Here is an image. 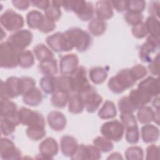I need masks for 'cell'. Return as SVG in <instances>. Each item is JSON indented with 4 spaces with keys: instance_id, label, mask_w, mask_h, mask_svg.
<instances>
[{
    "instance_id": "cell-49",
    "label": "cell",
    "mask_w": 160,
    "mask_h": 160,
    "mask_svg": "<svg viewBox=\"0 0 160 160\" xmlns=\"http://www.w3.org/2000/svg\"><path fill=\"white\" fill-rule=\"evenodd\" d=\"M146 8L144 1H127V11L141 13Z\"/></svg>"
},
{
    "instance_id": "cell-39",
    "label": "cell",
    "mask_w": 160,
    "mask_h": 160,
    "mask_svg": "<svg viewBox=\"0 0 160 160\" xmlns=\"http://www.w3.org/2000/svg\"><path fill=\"white\" fill-rule=\"evenodd\" d=\"M94 145L97 147L101 152H108L112 150L114 144L111 140L104 138V136H98L93 140Z\"/></svg>"
},
{
    "instance_id": "cell-10",
    "label": "cell",
    "mask_w": 160,
    "mask_h": 160,
    "mask_svg": "<svg viewBox=\"0 0 160 160\" xmlns=\"http://www.w3.org/2000/svg\"><path fill=\"white\" fill-rule=\"evenodd\" d=\"M46 41L50 48L55 52H67L73 49L64 36V32H57L54 33L48 36Z\"/></svg>"
},
{
    "instance_id": "cell-31",
    "label": "cell",
    "mask_w": 160,
    "mask_h": 160,
    "mask_svg": "<svg viewBox=\"0 0 160 160\" xmlns=\"http://www.w3.org/2000/svg\"><path fill=\"white\" fill-rule=\"evenodd\" d=\"M155 112L149 106H142L138 109L137 118L139 122L141 124H149L154 121Z\"/></svg>"
},
{
    "instance_id": "cell-32",
    "label": "cell",
    "mask_w": 160,
    "mask_h": 160,
    "mask_svg": "<svg viewBox=\"0 0 160 160\" xmlns=\"http://www.w3.org/2000/svg\"><path fill=\"white\" fill-rule=\"evenodd\" d=\"M41 89L46 94H52L56 90V78L53 76H44L39 81Z\"/></svg>"
},
{
    "instance_id": "cell-22",
    "label": "cell",
    "mask_w": 160,
    "mask_h": 160,
    "mask_svg": "<svg viewBox=\"0 0 160 160\" xmlns=\"http://www.w3.org/2000/svg\"><path fill=\"white\" fill-rule=\"evenodd\" d=\"M141 137L145 143L155 142L159 137V129L152 124H144L141 128Z\"/></svg>"
},
{
    "instance_id": "cell-52",
    "label": "cell",
    "mask_w": 160,
    "mask_h": 160,
    "mask_svg": "<svg viewBox=\"0 0 160 160\" xmlns=\"http://www.w3.org/2000/svg\"><path fill=\"white\" fill-rule=\"evenodd\" d=\"M132 34L136 38L142 39L146 36L148 31L144 23L142 22L137 26H133L132 28Z\"/></svg>"
},
{
    "instance_id": "cell-1",
    "label": "cell",
    "mask_w": 160,
    "mask_h": 160,
    "mask_svg": "<svg viewBox=\"0 0 160 160\" xmlns=\"http://www.w3.org/2000/svg\"><path fill=\"white\" fill-rule=\"evenodd\" d=\"M136 82L130 69H124L110 78L108 85L109 90L114 94H120L132 87Z\"/></svg>"
},
{
    "instance_id": "cell-33",
    "label": "cell",
    "mask_w": 160,
    "mask_h": 160,
    "mask_svg": "<svg viewBox=\"0 0 160 160\" xmlns=\"http://www.w3.org/2000/svg\"><path fill=\"white\" fill-rule=\"evenodd\" d=\"M68 104V110L72 114H79L84 108V102L78 93L70 96Z\"/></svg>"
},
{
    "instance_id": "cell-40",
    "label": "cell",
    "mask_w": 160,
    "mask_h": 160,
    "mask_svg": "<svg viewBox=\"0 0 160 160\" xmlns=\"http://www.w3.org/2000/svg\"><path fill=\"white\" fill-rule=\"evenodd\" d=\"M19 87L21 95H24L36 88V81L30 77L19 78Z\"/></svg>"
},
{
    "instance_id": "cell-58",
    "label": "cell",
    "mask_w": 160,
    "mask_h": 160,
    "mask_svg": "<svg viewBox=\"0 0 160 160\" xmlns=\"http://www.w3.org/2000/svg\"><path fill=\"white\" fill-rule=\"evenodd\" d=\"M31 3L32 4V6L37 7L39 9H44V11L49 7L50 5V1H46V0H35V1H30Z\"/></svg>"
},
{
    "instance_id": "cell-18",
    "label": "cell",
    "mask_w": 160,
    "mask_h": 160,
    "mask_svg": "<svg viewBox=\"0 0 160 160\" xmlns=\"http://www.w3.org/2000/svg\"><path fill=\"white\" fill-rule=\"evenodd\" d=\"M79 59L75 54L62 56L59 61V69L62 75H71L78 68Z\"/></svg>"
},
{
    "instance_id": "cell-57",
    "label": "cell",
    "mask_w": 160,
    "mask_h": 160,
    "mask_svg": "<svg viewBox=\"0 0 160 160\" xmlns=\"http://www.w3.org/2000/svg\"><path fill=\"white\" fill-rule=\"evenodd\" d=\"M149 12L152 16L156 18L159 16V2L158 1H152L149 4Z\"/></svg>"
},
{
    "instance_id": "cell-29",
    "label": "cell",
    "mask_w": 160,
    "mask_h": 160,
    "mask_svg": "<svg viewBox=\"0 0 160 160\" xmlns=\"http://www.w3.org/2000/svg\"><path fill=\"white\" fill-rule=\"evenodd\" d=\"M69 93L56 90L51 97V102L56 108H63L69 102Z\"/></svg>"
},
{
    "instance_id": "cell-5",
    "label": "cell",
    "mask_w": 160,
    "mask_h": 160,
    "mask_svg": "<svg viewBox=\"0 0 160 160\" xmlns=\"http://www.w3.org/2000/svg\"><path fill=\"white\" fill-rule=\"evenodd\" d=\"M100 131L106 138L113 141H119L122 139L124 132V127L118 120L109 121L102 124Z\"/></svg>"
},
{
    "instance_id": "cell-45",
    "label": "cell",
    "mask_w": 160,
    "mask_h": 160,
    "mask_svg": "<svg viewBox=\"0 0 160 160\" xmlns=\"http://www.w3.org/2000/svg\"><path fill=\"white\" fill-rule=\"evenodd\" d=\"M118 108L121 112H133L137 110L128 96H124L119 100Z\"/></svg>"
},
{
    "instance_id": "cell-28",
    "label": "cell",
    "mask_w": 160,
    "mask_h": 160,
    "mask_svg": "<svg viewBox=\"0 0 160 160\" xmlns=\"http://www.w3.org/2000/svg\"><path fill=\"white\" fill-rule=\"evenodd\" d=\"M88 29L90 33L94 36H101L106 31V23L98 18H93L88 24Z\"/></svg>"
},
{
    "instance_id": "cell-55",
    "label": "cell",
    "mask_w": 160,
    "mask_h": 160,
    "mask_svg": "<svg viewBox=\"0 0 160 160\" xmlns=\"http://www.w3.org/2000/svg\"><path fill=\"white\" fill-rule=\"evenodd\" d=\"M110 2L112 8L118 12H122L127 11V1H111Z\"/></svg>"
},
{
    "instance_id": "cell-56",
    "label": "cell",
    "mask_w": 160,
    "mask_h": 160,
    "mask_svg": "<svg viewBox=\"0 0 160 160\" xmlns=\"http://www.w3.org/2000/svg\"><path fill=\"white\" fill-rule=\"evenodd\" d=\"M12 3L16 8L21 11H24L28 9L31 2L24 0H14L12 1Z\"/></svg>"
},
{
    "instance_id": "cell-35",
    "label": "cell",
    "mask_w": 160,
    "mask_h": 160,
    "mask_svg": "<svg viewBox=\"0 0 160 160\" xmlns=\"http://www.w3.org/2000/svg\"><path fill=\"white\" fill-rule=\"evenodd\" d=\"M34 64V56L31 51L24 50L19 52L18 56V65L24 69L31 68Z\"/></svg>"
},
{
    "instance_id": "cell-25",
    "label": "cell",
    "mask_w": 160,
    "mask_h": 160,
    "mask_svg": "<svg viewBox=\"0 0 160 160\" xmlns=\"http://www.w3.org/2000/svg\"><path fill=\"white\" fill-rule=\"evenodd\" d=\"M39 71L44 76H53L58 72L57 61L54 58L41 61L38 66Z\"/></svg>"
},
{
    "instance_id": "cell-59",
    "label": "cell",
    "mask_w": 160,
    "mask_h": 160,
    "mask_svg": "<svg viewBox=\"0 0 160 160\" xmlns=\"http://www.w3.org/2000/svg\"><path fill=\"white\" fill-rule=\"evenodd\" d=\"M108 159H123L121 154L119 152H113L107 158Z\"/></svg>"
},
{
    "instance_id": "cell-51",
    "label": "cell",
    "mask_w": 160,
    "mask_h": 160,
    "mask_svg": "<svg viewBox=\"0 0 160 160\" xmlns=\"http://www.w3.org/2000/svg\"><path fill=\"white\" fill-rule=\"evenodd\" d=\"M55 28H56L55 22L44 16V20L38 29L40 32L44 34H47L52 31Z\"/></svg>"
},
{
    "instance_id": "cell-15",
    "label": "cell",
    "mask_w": 160,
    "mask_h": 160,
    "mask_svg": "<svg viewBox=\"0 0 160 160\" xmlns=\"http://www.w3.org/2000/svg\"><path fill=\"white\" fill-rule=\"evenodd\" d=\"M0 155L4 160L19 159L21 152L11 139L2 138L0 142Z\"/></svg>"
},
{
    "instance_id": "cell-8",
    "label": "cell",
    "mask_w": 160,
    "mask_h": 160,
    "mask_svg": "<svg viewBox=\"0 0 160 160\" xmlns=\"http://www.w3.org/2000/svg\"><path fill=\"white\" fill-rule=\"evenodd\" d=\"M32 33L28 29H21L12 33L6 41L18 51L21 52L32 41Z\"/></svg>"
},
{
    "instance_id": "cell-43",
    "label": "cell",
    "mask_w": 160,
    "mask_h": 160,
    "mask_svg": "<svg viewBox=\"0 0 160 160\" xmlns=\"http://www.w3.org/2000/svg\"><path fill=\"white\" fill-rule=\"evenodd\" d=\"M124 20L126 22L132 26H137L142 22L143 16L141 13L128 11L124 14Z\"/></svg>"
},
{
    "instance_id": "cell-42",
    "label": "cell",
    "mask_w": 160,
    "mask_h": 160,
    "mask_svg": "<svg viewBox=\"0 0 160 160\" xmlns=\"http://www.w3.org/2000/svg\"><path fill=\"white\" fill-rule=\"evenodd\" d=\"M95 10L93 4L91 2L86 1L82 10L77 14L78 17L83 21H88L92 19Z\"/></svg>"
},
{
    "instance_id": "cell-23",
    "label": "cell",
    "mask_w": 160,
    "mask_h": 160,
    "mask_svg": "<svg viewBox=\"0 0 160 160\" xmlns=\"http://www.w3.org/2000/svg\"><path fill=\"white\" fill-rule=\"evenodd\" d=\"M128 97L137 109L145 106L152 99L151 97L146 95L138 89H132L129 92Z\"/></svg>"
},
{
    "instance_id": "cell-50",
    "label": "cell",
    "mask_w": 160,
    "mask_h": 160,
    "mask_svg": "<svg viewBox=\"0 0 160 160\" xmlns=\"http://www.w3.org/2000/svg\"><path fill=\"white\" fill-rule=\"evenodd\" d=\"M130 71L136 81L145 77L148 73L146 68L141 64H136L134 66L130 69Z\"/></svg>"
},
{
    "instance_id": "cell-19",
    "label": "cell",
    "mask_w": 160,
    "mask_h": 160,
    "mask_svg": "<svg viewBox=\"0 0 160 160\" xmlns=\"http://www.w3.org/2000/svg\"><path fill=\"white\" fill-rule=\"evenodd\" d=\"M47 120L49 127L55 131H62L66 126L67 119L63 113L58 111H52L48 114Z\"/></svg>"
},
{
    "instance_id": "cell-6",
    "label": "cell",
    "mask_w": 160,
    "mask_h": 160,
    "mask_svg": "<svg viewBox=\"0 0 160 160\" xmlns=\"http://www.w3.org/2000/svg\"><path fill=\"white\" fill-rule=\"evenodd\" d=\"M78 94L81 98L86 110L89 113L94 112L102 102V97L91 86Z\"/></svg>"
},
{
    "instance_id": "cell-4",
    "label": "cell",
    "mask_w": 160,
    "mask_h": 160,
    "mask_svg": "<svg viewBox=\"0 0 160 160\" xmlns=\"http://www.w3.org/2000/svg\"><path fill=\"white\" fill-rule=\"evenodd\" d=\"M0 22L2 27L10 32L21 30L24 24L23 17L12 9H8L1 14Z\"/></svg>"
},
{
    "instance_id": "cell-34",
    "label": "cell",
    "mask_w": 160,
    "mask_h": 160,
    "mask_svg": "<svg viewBox=\"0 0 160 160\" xmlns=\"http://www.w3.org/2000/svg\"><path fill=\"white\" fill-rule=\"evenodd\" d=\"M33 52L36 58L40 62L54 58L52 52L43 44H39L34 47Z\"/></svg>"
},
{
    "instance_id": "cell-54",
    "label": "cell",
    "mask_w": 160,
    "mask_h": 160,
    "mask_svg": "<svg viewBox=\"0 0 160 160\" xmlns=\"http://www.w3.org/2000/svg\"><path fill=\"white\" fill-rule=\"evenodd\" d=\"M150 72L156 76H158L159 74V54L158 53L154 58L150 61L148 66Z\"/></svg>"
},
{
    "instance_id": "cell-14",
    "label": "cell",
    "mask_w": 160,
    "mask_h": 160,
    "mask_svg": "<svg viewBox=\"0 0 160 160\" xmlns=\"http://www.w3.org/2000/svg\"><path fill=\"white\" fill-rule=\"evenodd\" d=\"M1 116L11 121L16 126L21 124L17 105L9 99H1Z\"/></svg>"
},
{
    "instance_id": "cell-41",
    "label": "cell",
    "mask_w": 160,
    "mask_h": 160,
    "mask_svg": "<svg viewBox=\"0 0 160 160\" xmlns=\"http://www.w3.org/2000/svg\"><path fill=\"white\" fill-rule=\"evenodd\" d=\"M125 157L128 160H141L144 157L143 150L139 146H131L125 151Z\"/></svg>"
},
{
    "instance_id": "cell-16",
    "label": "cell",
    "mask_w": 160,
    "mask_h": 160,
    "mask_svg": "<svg viewBox=\"0 0 160 160\" xmlns=\"http://www.w3.org/2000/svg\"><path fill=\"white\" fill-rule=\"evenodd\" d=\"M137 89L151 98L158 96L160 92L159 78L149 76L138 84Z\"/></svg>"
},
{
    "instance_id": "cell-26",
    "label": "cell",
    "mask_w": 160,
    "mask_h": 160,
    "mask_svg": "<svg viewBox=\"0 0 160 160\" xmlns=\"http://www.w3.org/2000/svg\"><path fill=\"white\" fill-rule=\"evenodd\" d=\"M117 110L115 104L111 101H106L99 110L98 115L102 119H109L116 117Z\"/></svg>"
},
{
    "instance_id": "cell-27",
    "label": "cell",
    "mask_w": 160,
    "mask_h": 160,
    "mask_svg": "<svg viewBox=\"0 0 160 160\" xmlns=\"http://www.w3.org/2000/svg\"><path fill=\"white\" fill-rule=\"evenodd\" d=\"M89 77L94 84H100L108 78V71L102 67H94L89 70Z\"/></svg>"
},
{
    "instance_id": "cell-20",
    "label": "cell",
    "mask_w": 160,
    "mask_h": 160,
    "mask_svg": "<svg viewBox=\"0 0 160 160\" xmlns=\"http://www.w3.org/2000/svg\"><path fill=\"white\" fill-rule=\"evenodd\" d=\"M78 146V142L73 136L65 135L61 139V151L65 156L71 157L76 151Z\"/></svg>"
},
{
    "instance_id": "cell-53",
    "label": "cell",
    "mask_w": 160,
    "mask_h": 160,
    "mask_svg": "<svg viewBox=\"0 0 160 160\" xmlns=\"http://www.w3.org/2000/svg\"><path fill=\"white\" fill-rule=\"evenodd\" d=\"M159 148L155 144H151L146 149V159H158L159 158Z\"/></svg>"
},
{
    "instance_id": "cell-7",
    "label": "cell",
    "mask_w": 160,
    "mask_h": 160,
    "mask_svg": "<svg viewBox=\"0 0 160 160\" xmlns=\"http://www.w3.org/2000/svg\"><path fill=\"white\" fill-rule=\"evenodd\" d=\"M19 118L21 124L31 126H46V122L43 116L38 111H34L29 108L21 107L18 110Z\"/></svg>"
},
{
    "instance_id": "cell-9",
    "label": "cell",
    "mask_w": 160,
    "mask_h": 160,
    "mask_svg": "<svg viewBox=\"0 0 160 160\" xmlns=\"http://www.w3.org/2000/svg\"><path fill=\"white\" fill-rule=\"evenodd\" d=\"M1 99H12L21 95L19 78L11 76L6 81H1Z\"/></svg>"
},
{
    "instance_id": "cell-11",
    "label": "cell",
    "mask_w": 160,
    "mask_h": 160,
    "mask_svg": "<svg viewBox=\"0 0 160 160\" xmlns=\"http://www.w3.org/2000/svg\"><path fill=\"white\" fill-rule=\"evenodd\" d=\"M101 158L100 150L94 145H78L74 154L71 157L72 159L96 160Z\"/></svg>"
},
{
    "instance_id": "cell-2",
    "label": "cell",
    "mask_w": 160,
    "mask_h": 160,
    "mask_svg": "<svg viewBox=\"0 0 160 160\" xmlns=\"http://www.w3.org/2000/svg\"><path fill=\"white\" fill-rule=\"evenodd\" d=\"M64 34L73 48L79 52L88 49L92 42L90 34L86 31L78 28H72L64 32Z\"/></svg>"
},
{
    "instance_id": "cell-46",
    "label": "cell",
    "mask_w": 160,
    "mask_h": 160,
    "mask_svg": "<svg viewBox=\"0 0 160 160\" xmlns=\"http://www.w3.org/2000/svg\"><path fill=\"white\" fill-rule=\"evenodd\" d=\"M17 126L13 123L11 121L1 118V131L4 136H9L12 134L16 129Z\"/></svg>"
},
{
    "instance_id": "cell-12",
    "label": "cell",
    "mask_w": 160,
    "mask_h": 160,
    "mask_svg": "<svg viewBox=\"0 0 160 160\" xmlns=\"http://www.w3.org/2000/svg\"><path fill=\"white\" fill-rule=\"evenodd\" d=\"M70 77L72 92L79 93L91 86L86 76V69L82 66L78 67Z\"/></svg>"
},
{
    "instance_id": "cell-21",
    "label": "cell",
    "mask_w": 160,
    "mask_h": 160,
    "mask_svg": "<svg viewBox=\"0 0 160 160\" xmlns=\"http://www.w3.org/2000/svg\"><path fill=\"white\" fill-rule=\"evenodd\" d=\"M95 12L97 18L103 21L113 16L114 12L111 2L109 1H99L96 3Z\"/></svg>"
},
{
    "instance_id": "cell-3",
    "label": "cell",
    "mask_w": 160,
    "mask_h": 160,
    "mask_svg": "<svg viewBox=\"0 0 160 160\" xmlns=\"http://www.w3.org/2000/svg\"><path fill=\"white\" fill-rule=\"evenodd\" d=\"M19 51L16 49L8 42L0 44V66L2 68L12 69L18 65Z\"/></svg>"
},
{
    "instance_id": "cell-48",
    "label": "cell",
    "mask_w": 160,
    "mask_h": 160,
    "mask_svg": "<svg viewBox=\"0 0 160 160\" xmlns=\"http://www.w3.org/2000/svg\"><path fill=\"white\" fill-rule=\"evenodd\" d=\"M44 11H45L44 16L54 22L58 21L60 19L62 14L60 8L52 4H50L49 7Z\"/></svg>"
},
{
    "instance_id": "cell-17",
    "label": "cell",
    "mask_w": 160,
    "mask_h": 160,
    "mask_svg": "<svg viewBox=\"0 0 160 160\" xmlns=\"http://www.w3.org/2000/svg\"><path fill=\"white\" fill-rule=\"evenodd\" d=\"M39 158L49 159H52L58 153L59 146L54 138H47L39 144Z\"/></svg>"
},
{
    "instance_id": "cell-60",
    "label": "cell",
    "mask_w": 160,
    "mask_h": 160,
    "mask_svg": "<svg viewBox=\"0 0 160 160\" xmlns=\"http://www.w3.org/2000/svg\"><path fill=\"white\" fill-rule=\"evenodd\" d=\"M153 106L156 108L157 111H159V98H158L157 99H154L153 102H152Z\"/></svg>"
},
{
    "instance_id": "cell-47",
    "label": "cell",
    "mask_w": 160,
    "mask_h": 160,
    "mask_svg": "<svg viewBox=\"0 0 160 160\" xmlns=\"http://www.w3.org/2000/svg\"><path fill=\"white\" fill-rule=\"evenodd\" d=\"M120 119L124 128L138 126L136 117L132 112H121Z\"/></svg>"
},
{
    "instance_id": "cell-24",
    "label": "cell",
    "mask_w": 160,
    "mask_h": 160,
    "mask_svg": "<svg viewBox=\"0 0 160 160\" xmlns=\"http://www.w3.org/2000/svg\"><path fill=\"white\" fill-rule=\"evenodd\" d=\"M43 99L41 91L37 88L22 95L23 102L29 106H37L39 105Z\"/></svg>"
},
{
    "instance_id": "cell-36",
    "label": "cell",
    "mask_w": 160,
    "mask_h": 160,
    "mask_svg": "<svg viewBox=\"0 0 160 160\" xmlns=\"http://www.w3.org/2000/svg\"><path fill=\"white\" fill-rule=\"evenodd\" d=\"M144 24L148 33H149V35L159 37L160 23L159 19L157 18L152 16H149L146 19Z\"/></svg>"
},
{
    "instance_id": "cell-38",
    "label": "cell",
    "mask_w": 160,
    "mask_h": 160,
    "mask_svg": "<svg viewBox=\"0 0 160 160\" xmlns=\"http://www.w3.org/2000/svg\"><path fill=\"white\" fill-rule=\"evenodd\" d=\"M26 133L27 136L32 141H39L46 135L45 126H31L28 127Z\"/></svg>"
},
{
    "instance_id": "cell-44",
    "label": "cell",
    "mask_w": 160,
    "mask_h": 160,
    "mask_svg": "<svg viewBox=\"0 0 160 160\" xmlns=\"http://www.w3.org/2000/svg\"><path fill=\"white\" fill-rule=\"evenodd\" d=\"M139 131L138 126L130 127L126 129V140L131 144H135L139 142Z\"/></svg>"
},
{
    "instance_id": "cell-13",
    "label": "cell",
    "mask_w": 160,
    "mask_h": 160,
    "mask_svg": "<svg viewBox=\"0 0 160 160\" xmlns=\"http://www.w3.org/2000/svg\"><path fill=\"white\" fill-rule=\"evenodd\" d=\"M159 37L149 35L146 41L142 44L139 49V54L141 61L143 62L151 61L152 60L151 54L159 49Z\"/></svg>"
},
{
    "instance_id": "cell-30",
    "label": "cell",
    "mask_w": 160,
    "mask_h": 160,
    "mask_svg": "<svg viewBox=\"0 0 160 160\" xmlns=\"http://www.w3.org/2000/svg\"><path fill=\"white\" fill-rule=\"evenodd\" d=\"M44 16L37 10L29 11L26 16V22L28 26L31 29H39L44 20Z\"/></svg>"
},
{
    "instance_id": "cell-37",
    "label": "cell",
    "mask_w": 160,
    "mask_h": 160,
    "mask_svg": "<svg viewBox=\"0 0 160 160\" xmlns=\"http://www.w3.org/2000/svg\"><path fill=\"white\" fill-rule=\"evenodd\" d=\"M57 90L69 93L72 92L71 79L70 76L62 75L56 78Z\"/></svg>"
}]
</instances>
